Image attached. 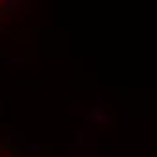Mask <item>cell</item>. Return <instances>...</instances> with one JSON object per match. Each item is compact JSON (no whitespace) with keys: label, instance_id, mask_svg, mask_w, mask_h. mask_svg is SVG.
<instances>
[{"label":"cell","instance_id":"cell-2","mask_svg":"<svg viewBox=\"0 0 157 157\" xmlns=\"http://www.w3.org/2000/svg\"><path fill=\"white\" fill-rule=\"evenodd\" d=\"M29 150H31V155L38 157V154H40V152H38V150H40V146H31V148H29Z\"/></svg>","mask_w":157,"mask_h":157},{"label":"cell","instance_id":"cell-3","mask_svg":"<svg viewBox=\"0 0 157 157\" xmlns=\"http://www.w3.org/2000/svg\"><path fill=\"white\" fill-rule=\"evenodd\" d=\"M78 143H79V144L83 143V132H78Z\"/></svg>","mask_w":157,"mask_h":157},{"label":"cell","instance_id":"cell-1","mask_svg":"<svg viewBox=\"0 0 157 157\" xmlns=\"http://www.w3.org/2000/svg\"><path fill=\"white\" fill-rule=\"evenodd\" d=\"M89 119H90V123H94V125H110V116L105 112V109H101V107H94V109H90L89 112Z\"/></svg>","mask_w":157,"mask_h":157}]
</instances>
